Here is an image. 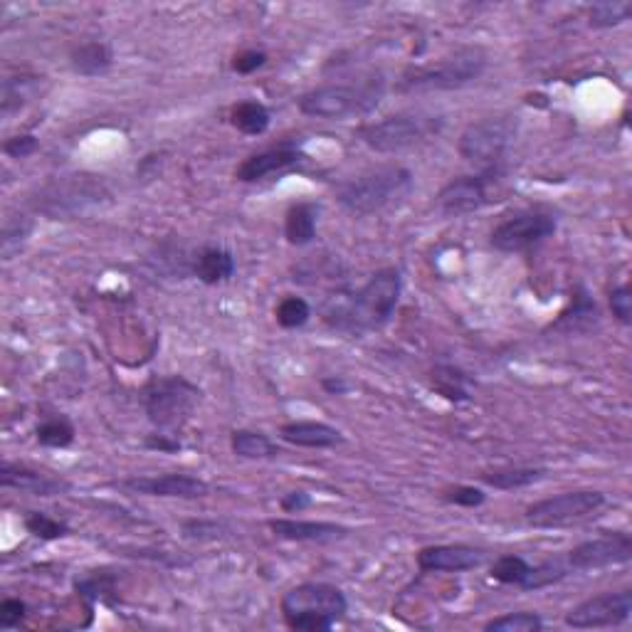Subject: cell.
I'll use <instances>...</instances> for the list:
<instances>
[{
  "instance_id": "obj_43",
  "label": "cell",
  "mask_w": 632,
  "mask_h": 632,
  "mask_svg": "<svg viewBox=\"0 0 632 632\" xmlns=\"http://www.w3.org/2000/svg\"><path fill=\"white\" fill-rule=\"evenodd\" d=\"M38 151V139L33 134H20L13 136L3 144V154L10 158H28Z\"/></svg>"
},
{
  "instance_id": "obj_24",
  "label": "cell",
  "mask_w": 632,
  "mask_h": 632,
  "mask_svg": "<svg viewBox=\"0 0 632 632\" xmlns=\"http://www.w3.org/2000/svg\"><path fill=\"white\" fill-rule=\"evenodd\" d=\"M272 114L270 109L265 107L257 99H245V102H237L230 112V124L235 126L240 134L245 136H262L267 129H270Z\"/></svg>"
},
{
  "instance_id": "obj_23",
  "label": "cell",
  "mask_w": 632,
  "mask_h": 632,
  "mask_svg": "<svg viewBox=\"0 0 632 632\" xmlns=\"http://www.w3.org/2000/svg\"><path fill=\"white\" fill-rule=\"evenodd\" d=\"M112 62H114L112 47L102 40H87V42H82V45L72 47V52H70L72 72L82 77L104 75V72H109Z\"/></svg>"
},
{
  "instance_id": "obj_42",
  "label": "cell",
  "mask_w": 632,
  "mask_h": 632,
  "mask_svg": "<svg viewBox=\"0 0 632 632\" xmlns=\"http://www.w3.org/2000/svg\"><path fill=\"white\" fill-rule=\"evenodd\" d=\"M265 65H267L265 50H242L233 57V72H237V75H252V72H257Z\"/></svg>"
},
{
  "instance_id": "obj_2",
  "label": "cell",
  "mask_w": 632,
  "mask_h": 632,
  "mask_svg": "<svg viewBox=\"0 0 632 632\" xmlns=\"http://www.w3.org/2000/svg\"><path fill=\"white\" fill-rule=\"evenodd\" d=\"M282 618L297 632H329L349 613V600L331 583H302L284 593Z\"/></svg>"
},
{
  "instance_id": "obj_4",
  "label": "cell",
  "mask_w": 632,
  "mask_h": 632,
  "mask_svg": "<svg viewBox=\"0 0 632 632\" xmlns=\"http://www.w3.org/2000/svg\"><path fill=\"white\" fill-rule=\"evenodd\" d=\"M413 173L403 166H383L371 173L351 178L336 191L341 208L354 215H371L398 203L413 191Z\"/></svg>"
},
{
  "instance_id": "obj_40",
  "label": "cell",
  "mask_w": 632,
  "mask_h": 632,
  "mask_svg": "<svg viewBox=\"0 0 632 632\" xmlns=\"http://www.w3.org/2000/svg\"><path fill=\"white\" fill-rule=\"evenodd\" d=\"M610 309L623 326L632 324V292L628 284H620L610 292Z\"/></svg>"
},
{
  "instance_id": "obj_29",
  "label": "cell",
  "mask_w": 632,
  "mask_h": 632,
  "mask_svg": "<svg viewBox=\"0 0 632 632\" xmlns=\"http://www.w3.org/2000/svg\"><path fill=\"white\" fill-rule=\"evenodd\" d=\"M38 92V77H5L3 79V97H0V112L3 117L20 112Z\"/></svg>"
},
{
  "instance_id": "obj_32",
  "label": "cell",
  "mask_w": 632,
  "mask_h": 632,
  "mask_svg": "<svg viewBox=\"0 0 632 632\" xmlns=\"http://www.w3.org/2000/svg\"><path fill=\"white\" fill-rule=\"evenodd\" d=\"M75 425L70 423L62 415H55V418H45L42 423L35 428V440L40 442L42 447H55V450H62V447H70L75 442Z\"/></svg>"
},
{
  "instance_id": "obj_39",
  "label": "cell",
  "mask_w": 632,
  "mask_h": 632,
  "mask_svg": "<svg viewBox=\"0 0 632 632\" xmlns=\"http://www.w3.org/2000/svg\"><path fill=\"white\" fill-rule=\"evenodd\" d=\"M445 502L457 504V507L474 509V507H482V504L487 502V494H484V489L472 487V484H460V487L445 492Z\"/></svg>"
},
{
  "instance_id": "obj_36",
  "label": "cell",
  "mask_w": 632,
  "mask_h": 632,
  "mask_svg": "<svg viewBox=\"0 0 632 632\" xmlns=\"http://www.w3.org/2000/svg\"><path fill=\"white\" fill-rule=\"evenodd\" d=\"M487 632H539L544 630V620L536 613H507L489 620L484 625Z\"/></svg>"
},
{
  "instance_id": "obj_34",
  "label": "cell",
  "mask_w": 632,
  "mask_h": 632,
  "mask_svg": "<svg viewBox=\"0 0 632 632\" xmlns=\"http://www.w3.org/2000/svg\"><path fill=\"white\" fill-rule=\"evenodd\" d=\"M275 319L282 329H302V326L312 319V307H309L307 299L289 294V297H284L282 302L277 304Z\"/></svg>"
},
{
  "instance_id": "obj_30",
  "label": "cell",
  "mask_w": 632,
  "mask_h": 632,
  "mask_svg": "<svg viewBox=\"0 0 632 632\" xmlns=\"http://www.w3.org/2000/svg\"><path fill=\"white\" fill-rule=\"evenodd\" d=\"M544 477H546V470H539V467H512V470L487 472V474H482L479 479H482L487 487L504 489V492H509V489L531 487V484L541 482Z\"/></svg>"
},
{
  "instance_id": "obj_17",
  "label": "cell",
  "mask_w": 632,
  "mask_h": 632,
  "mask_svg": "<svg viewBox=\"0 0 632 632\" xmlns=\"http://www.w3.org/2000/svg\"><path fill=\"white\" fill-rule=\"evenodd\" d=\"M0 484L5 489H18V492L33 494V497H57V494L70 492L72 487L65 479L30 470L25 465H13V462H3L0 467Z\"/></svg>"
},
{
  "instance_id": "obj_21",
  "label": "cell",
  "mask_w": 632,
  "mask_h": 632,
  "mask_svg": "<svg viewBox=\"0 0 632 632\" xmlns=\"http://www.w3.org/2000/svg\"><path fill=\"white\" fill-rule=\"evenodd\" d=\"M102 196V183H89L84 176H75L72 181L55 183L45 193V203H55L52 213L57 210H79L84 203H94Z\"/></svg>"
},
{
  "instance_id": "obj_27",
  "label": "cell",
  "mask_w": 632,
  "mask_h": 632,
  "mask_svg": "<svg viewBox=\"0 0 632 632\" xmlns=\"http://www.w3.org/2000/svg\"><path fill=\"white\" fill-rule=\"evenodd\" d=\"M595 316H598V307H595L593 299L588 297L586 289L578 287V292L573 294L571 307H568L566 312L558 316V321L553 324V329H566V331L588 329V326H591L595 321Z\"/></svg>"
},
{
  "instance_id": "obj_6",
  "label": "cell",
  "mask_w": 632,
  "mask_h": 632,
  "mask_svg": "<svg viewBox=\"0 0 632 632\" xmlns=\"http://www.w3.org/2000/svg\"><path fill=\"white\" fill-rule=\"evenodd\" d=\"M198 400V386L183 376H154L144 388V410L158 430H176L186 425Z\"/></svg>"
},
{
  "instance_id": "obj_19",
  "label": "cell",
  "mask_w": 632,
  "mask_h": 632,
  "mask_svg": "<svg viewBox=\"0 0 632 632\" xmlns=\"http://www.w3.org/2000/svg\"><path fill=\"white\" fill-rule=\"evenodd\" d=\"M279 437L289 445L309 447V450H329L344 445V433L334 425L316 423V420H294L279 428Z\"/></svg>"
},
{
  "instance_id": "obj_20",
  "label": "cell",
  "mask_w": 632,
  "mask_h": 632,
  "mask_svg": "<svg viewBox=\"0 0 632 632\" xmlns=\"http://www.w3.org/2000/svg\"><path fill=\"white\" fill-rule=\"evenodd\" d=\"M235 257L233 252L225 250V247H203L198 252L196 260H193V275L200 282L208 284V287H218V284L230 282V277L235 275Z\"/></svg>"
},
{
  "instance_id": "obj_31",
  "label": "cell",
  "mask_w": 632,
  "mask_h": 632,
  "mask_svg": "<svg viewBox=\"0 0 632 632\" xmlns=\"http://www.w3.org/2000/svg\"><path fill=\"white\" fill-rule=\"evenodd\" d=\"M433 391L452 403L470 400V378L455 366H437L433 371Z\"/></svg>"
},
{
  "instance_id": "obj_46",
  "label": "cell",
  "mask_w": 632,
  "mask_h": 632,
  "mask_svg": "<svg viewBox=\"0 0 632 632\" xmlns=\"http://www.w3.org/2000/svg\"><path fill=\"white\" fill-rule=\"evenodd\" d=\"M321 388L329 395H346L351 391V383L344 376H326L321 378Z\"/></svg>"
},
{
  "instance_id": "obj_33",
  "label": "cell",
  "mask_w": 632,
  "mask_h": 632,
  "mask_svg": "<svg viewBox=\"0 0 632 632\" xmlns=\"http://www.w3.org/2000/svg\"><path fill=\"white\" fill-rule=\"evenodd\" d=\"M632 3L628 0H603V3H593L588 8V23L591 28H615L630 20Z\"/></svg>"
},
{
  "instance_id": "obj_7",
  "label": "cell",
  "mask_w": 632,
  "mask_h": 632,
  "mask_svg": "<svg viewBox=\"0 0 632 632\" xmlns=\"http://www.w3.org/2000/svg\"><path fill=\"white\" fill-rule=\"evenodd\" d=\"M516 131H519V119L509 117H487L472 121L460 136V144L457 151L465 161L477 163L482 168L499 166L504 154L509 151V146L514 144Z\"/></svg>"
},
{
  "instance_id": "obj_18",
  "label": "cell",
  "mask_w": 632,
  "mask_h": 632,
  "mask_svg": "<svg viewBox=\"0 0 632 632\" xmlns=\"http://www.w3.org/2000/svg\"><path fill=\"white\" fill-rule=\"evenodd\" d=\"M272 534L284 541H312V544H329V541L346 539L351 534L346 526L334 521H304V519H270Z\"/></svg>"
},
{
  "instance_id": "obj_16",
  "label": "cell",
  "mask_w": 632,
  "mask_h": 632,
  "mask_svg": "<svg viewBox=\"0 0 632 632\" xmlns=\"http://www.w3.org/2000/svg\"><path fill=\"white\" fill-rule=\"evenodd\" d=\"M487 561V551L465 544L428 546L418 553V568L423 573H462L479 568Z\"/></svg>"
},
{
  "instance_id": "obj_10",
  "label": "cell",
  "mask_w": 632,
  "mask_h": 632,
  "mask_svg": "<svg viewBox=\"0 0 632 632\" xmlns=\"http://www.w3.org/2000/svg\"><path fill=\"white\" fill-rule=\"evenodd\" d=\"M497 178L499 166L482 168V171L472 173V176L452 178L437 193V208L445 215H450V218L474 213V210L492 203V191L497 186Z\"/></svg>"
},
{
  "instance_id": "obj_45",
  "label": "cell",
  "mask_w": 632,
  "mask_h": 632,
  "mask_svg": "<svg viewBox=\"0 0 632 632\" xmlns=\"http://www.w3.org/2000/svg\"><path fill=\"white\" fill-rule=\"evenodd\" d=\"M144 445L149 447V450H156V452H168V455H171V452H181V442L176 440V437H171V435H161V433H154V435H149L144 440Z\"/></svg>"
},
{
  "instance_id": "obj_25",
  "label": "cell",
  "mask_w": 632,
  "mask_h": 632,
  "mask_svg": "<svg viewBox=\"0 0 632 632\" xmlns=\"http://www.w3.org/2000/svg\"><path fill=\"white\" fill-rule=\"evenodd\" d=\"M230 447L242 460H275L279 457L277 442H272L265 433L257 430H235L230 437Z\"/></svg>"
},
{
  "instance_id": "obj_14",
  "label": "cell",
  "mask_w": 632,
  "mask_h": 632,
  "mask_svg": "<svg viewBox=\"0 0 632 632\" xmlns=\"http://www.w3.org/2000/svg\"><path fill=\"white\" fill-rule=\"evenodd\" d=\"M117 487L129 489L134 494H146V497H178V499H198L210 492L208 482L196 477V474H156V477H126L117 482Z\"/></svg>"
},
{
  "instance_id": "obj_15",
  "label": "cell",
  "mask_w": 632,
  "mask_h": 632,
  "mask_svg": "<svg viewBox=\"0 0 632 632\" xmlns=\"http://www.w3.org/2000/svg\"><path fill=\"white\" fill-rule=\"evenodd\" d=\"M307 161L304 151L294 144H279L272 149L260 151V154L247 156L240 166L235 168V178L240 183H257L267 176H275V173H284L297 168L299 163Z\"/></svg>"
},
{
  "instance_id": "obj_9",
  "label": "cell",
  "mask_w": 632,
  "mask_h": 632,
  "mask_svg": "<svg viewBox=\"0 0 632 632\" xmlns=\"http://www.w3.org/2000/svg\"><path fill=\"white\" fill-rule=\"evenodd\" d=\"M605 494L598 489H576V492H563L556 497L541 499L526 509V521L536 529H553V526H566L573 521H581L586 516L605 507Z\"/></svg>"
},
{
  "instance_id": "obj_12",
  "label": "cell",
  "mask_w": 632,
  "mask_h": 632,
  "mask_svg": "<svg viewBox=\"0 0 632 632\" xmlns=\"http://www.w3.org/2000/svg\"><path fill=\"white\" fill-rule=\"evenodd\" d=\"M632 615V591L600 593L586 598L566 613V625L576 630L615 628L628 623Z\"/></svg>"
},
{
  "instance_id": "obj_38",
  "label": "cell",
  "mask_w": 632,
  "mask_h": 632,
  "mask_svg": "<svg viewBox=\"0 0 632 632\" xmlns=\"http://www.w3.org/2000/svg\"><path fill=\"white\" fill-rule=\"evenodd\" d=\"M25 529L40 541H57L62 539V536L70 534L65 521L52 519V516H47L45 512H30L25 516Z\"/></svg>"
},
{
  "instance_id": "obj_41",
  "label": "cell",
  "mask_w": 632,
  "mask_h": 632,
  "mask_svg": "<svg viewBox=\"0 0 632 632\" xmlns=\"http://www.w3.org/2000/svg\"><path fill=\"white\" fill-rule=\"evenodd\" d=\"M25 615H28V605H25L23 600L5 598L3 603H0V628L3 630L15 628V625L23 623Z\"/></svg>"
},
{
  "instance_id": "obj_28",
  "label": "cell",
  "mask_w": 632,
  "mask_h": 632,
  "mask_svg": "<svg viewBox=\"0 0 632 632\" xmlns=\"http://www.w3.org/2000/svg\"><path fill=\"white\" fill-rule=\"evenodd\" d=\"M531 571H534V566H531L526 558L516 556V553H507V556H499L497 561L492 563L489 576H492L494 581L504 583V586H519L526 591L531 581Z\"/></svg>"
},
{
  "instance_id": "obj_3",
  "label": "cell",
  "mask_w": 632,
  "mask_h": 632,
  "mask_svg": "<svg viewBox=\"0 0 632 632\" xmlns=\"http://www.w3.org/2000/svg\"><path fill=\"white\" fill-rule=\"evenodd\" d=\"M386 82L381 77L363 79L358 84H324L299 97V112L312 119H346L373 112L381 104Z\"/></svg>"
},
{
  "instance_id": "obj_11",
  "label": "cell",
  "mask_w": 632,
  "mask_h": 632,
  "mask_svg": "<svg viewBox=\"0 0 632 632\" xmlns=\"http://www.w3.org/2000/svg\"><path fill=\"white\" fill-rule=\"evenodd\" d=\"M556 233V218L541 210H519L497 225L489 235L492 247L499 252H524L541 245Z\"/></svg>"
},
{
  "instance_id": "obj_35",
  "label": "cell",
  "mask_w": 632,
  "mask_h": 632,
  "mask_svg": "<svg viewBox=\"0 0 632 632\" xmlns=\"http://www.w3.org/2000/svg\"><path fill=\"white\" fill-rule=\"evenodd\" d=\"M181 534L191 541H215L233 534V526L220 519H188L181 524Z\"/></svg>"
},
{
  "instance_id": "obj_8",
  "label": "cell",
  "mask_w": 632,
  "mask_h": 632,
  "mask_svg": "<svg viewBox=\"0 0 632 632\" xmlns=\"http://www.w3.org/2000/svg\"><path fill=\"white\" fill-rule=\"evenodd\" d=\"M442 126L440 117H423V114H398L373 124H363L358 129V139L378 154H395L410 146L420 144L428 136L437 134Z\"/></svg>"
},
{
  "instance_id": "obj_13",
  "label": "cell",
  "mask_w": 632,
  "mask_h": 632,
  "mask_svg": "<svg viewBox=\"0 0 632 632\" xmlns=\"http://www.w3.org/2000/svg\"><path fill=\"white\" fill-rule=\"evenodd\" d=\"M632 558V536L628 531H610L598 539L583 541L568 553L566 566L573 571H600V568L623 566Z\"/></svg>"
},
{
  "instance_id": "obj_1",
  "label": "cell",
  "mask_w": 632,
  "mask_h": 632,
  "mask_svg": "<svg viewBox=\"0 0 632 632\" xmlns=\"http://www.w3.org/2000/svg\"><path fill=\"white\" fill-rule=\"evenodd\" d=\"M403 292V277L395 267L378 270L356 292H339L326 299L324 319L349 334L381 329L391 321Z\"/></svg>"
},
{
  "instance_id": "obj_22",
  "label": "cell",
  "mask_w": 632,
  "mask_h": 632,
  "mask_svg": "<svg viewBox=\"0 0 632 632\" xmlns=\"http://www.w3.org/2000/svg\"><path fill=\"white\" fill-rule=\"evenodd\" d=\"M319 213L321 208L312 200H302V203H294L292 208L284 215V237H287L289 245L294 247H307L312 245L316 237V225H319Z\"/></svg>"
},
{
  "instance_id": "obj_5",
  "label": "cell",
  "mask_w": 632,
  "mask_h": 632,
  "mask_svg": "<svg viewBox=\"0 0 632 632\" xmlns=\"http://www.w3.org/2000/svg\"><path fill=\"white\" fill-rule=\"evenodd\" d=\"M487 70V55L479 47H465L452 57H442L433 65L410 67L400 77V92H442V89H462L477 82Z\"/></svg>"
},
{
  "instance_id": "obj_37",
  "label": "cell",
  "mask_w": 632,
  "mask_h": 632,
  "mask_svg": "<svg viewBox=\"0 0 632 632\" xmlns=\"http://www.w3.org/2000/svg\"><path fill=\"white\" fill-rule=\"evenodd\" d=\"M33 223L23 215L18 218H10L3 228V237H0V250H3V260H13L15 252H20V247L28 240Z\"/></svg>"
},
{
  "instance_id": "obj_26",
  "label": "cell",
  "mask_w": 632,
  "mask_h": 632,
  "mask_svg": "<svg viewBox=\"0 0 632 632\" xmlns=\"http://www.w3.org/2000/svg\"><path fill=\"white\" fill-rule=\"evenodd\" d=\"M75 591L89 605L94 603H112L117 595V576L109 571H92L87 576L77 578Z\"/></svg>"
},
{
  "instance_id": "obj_44",
  "label": "cell",
  "mask_w": 632,
  "mask_h": 632,
  "mask_svg": "<svg viewBox=\"0 0 632 632\" xmlns=\"http://www.w3.org/2000/svg\"><path fill=\"white\" fill-rule=\"evenodd\" d=\"M312 494L309 492H302V489H297V492H287L282 499H279V507H282L284 514H299L304 512V509L312 507Z\"/></svg>"
}]
</instances>
